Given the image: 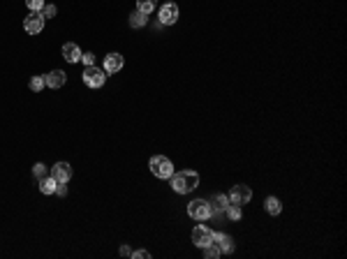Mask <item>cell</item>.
Masks as SVG:
<instances>
[{
	"label": "cell",
	"instance_id": "23",
	"mask_svg": "<svg viewBox=\"0 0 347 259\" xmlns=\"http://www.w3.org/2000/svg\"><path fill=\"white\" fill-rule=\"evenodd\" d=\"M33 174H35L37 178H44V176H47V167H44L42 162H37L35 167H33Z\"/></svg>",
	"mask_w": 347,
	"mask_h": 259
},
{
	"label": "cell",
	"instance_id": "21",
	"mask_svg": "<svg viewBox=\"0 0 347 259\" xmlns=\"http://www.w3.org/2000/svg\"><path fill=\"white\" fill-rule=\"evenodd\" d=\"M30 91H35V93H40V91H42V88H44V86H47V84H44V77H33V79H30Z\"/></svg>",
	"mask_w": 347,
	"mask_h": 259
},
{
	"label": "cell",
	"instance_id": "24",
	"mask_svg": "<svg viewBox=\"0 0 347 259\" xmlns=\"http://www.w3.org/2000/svg\"><path fill=\"white\" fill-rule=\"evenodd\" d=\"M56 12H58V10H56V5H44L42 17L44 19H51V17H56Z\"/></svg>",
	"mask_w": 347,
	"mask_h": 259
},
{
	"label": "cell",
	"instance_id": "16",
	"mask_svg": "<svg viewBox=\"0 0 347 259\" xmlns=\"http://www.w3.org/2000/svg\"><path fill=\"white\" fill-rule=\"evenodd\" d=\"M146 24H148V17H146L144 12L134 10V12L130 14V26H132V28H144Z\"/></svg>",
	"mask_w": 347,
	"mask_h": 259
},
{
	"label": "cell",
	"instance_id": "17",
	"mask_svg": "<svg viewBox=\"0 0 347 259\" xmlns=\"http://www.w3.org/2000/svg\"><path fill=\"white\" fill-rule=\"evenodd\" d=\"M56 185H58V183H56L51 176H44V178H40V192H42V194H54L56 192Z\"/></svg>",
	"mask_w": 347,
	"mask_h": 259
},
{
	"label": "cell",
	"instance_id": "25",
	"mask_svg": "<svg viewBox=\"0 0 347 259\" xmlns=\"http://www.w3.org/2000/svg\"><path fill=\"white\" fill-rule=\"evenodd\" d=\"M81 61H84L86 65H95V56L93 54H81Z\"/></svg>",
	"mask_w": 347,
	"mask_h": 259
},
{
	"label": "cell",
	"instance_id": "13",
	"mask_svg": "<svg viewBox=\"0 0 347 259\" xmlns=\"http://www.w3.org/2000/svg\"><path fill=\"white\" fill-rule=\"evenodd\" d=\"M63 58H65L67 63H79L81 61V49L77 47L74 42H67V44H63Z\"/></svg>",
	"mask_w": 347,
	"mask_h": 259
},
{
	"label": "cell",
	"instance_id": "1",
	"mask_svg": "<svg viewBox=\"0 0 347 259\" xmlns=\"http://www.w3.org/2000/svg\"><path fill=\"white\" fill-rule=\"evenodd\" d=\"M169 181H171V187L179 194H188V192H192V190L199 185V174H197V171H192V169L179 171V174L173 171V176L169 178Z\"/></svg>",
	"mask_w": 347,
	"mask_h": 259
},
{
	"label": "cell",
	"instance_id": "4",
	"mask_svg": "<svg viewBox=\"0 0 347 259\" xmlns=\"http://www.w3.org/2000/svg\"><path fill=\"white\" fill-rule=\"evenodd\" d=\"M104 81H107V72H104V70H100V67H95V65H86L84 84L88 86V88H102Z\"/></svg>",
	"mask_w": 347,
	"mask_h": 259
},
{
	"label": "cell",
	"instance_id": "5",
	"mask_svg": "<svg viewBox=\"0 0 347 259\" xmlns=\"http://www.w3.org/2000/svg\"><path fill=\"white\" fill-rule=\"evenodd\" d=\"M24 28H26L28 35H37V33H42V28H44L42 12H30L28 17H26V21H24Z\"/></svg>",
	"mask_w": 347,
	"mask_h": 259
},
{
	"label": "cell",
	"instance_id": "19",
	"mask_svg": "<svg viewBox=\"0 0 347 259\" xmlns=\"http://www.w3.org/2000/svg\"><path fill=\"white\" fill-rule=\"evenodd\" d=\"M155 5H157V0H137V10L139 12H144L146 17L155 10Z\"/></svg>",
	"mask_w": 347,
	"mask_h": 259
},
{
	"label": "cell",
	"instance_id": "14",
	"mask_svg": "<svg viewBox=\"0 0 347 259\" xmlns=\"http://www.w3.org/2000/svg\"><path fill=\"white\" fill-rule=\"evenodd\" d=\"M209 204H211V208H213V215H222V213H225V208H227L232 201H229L227 194H216V197L211 199Z\"/></svg>",
	"mask_w": 347,
	"mask_h": 259
},
{
	"label": "cell",
	"instance_id": "8",
	"mask_svg": "<svg viewBox=\"0 0 347 259\" xmlns=\"http://www.w3.org/2000/svg\"><path fill=\"white\" fill-rule=\"evenodd\" d=\"M179 21V5L176 3H167L160 10V24L162 26H173Z\"/></svg>",
	"mask_w": 347,
	"mask_h": 259
},
{
	"label": "cell",
	"instance_id": "26",
	"mask_svg": "<svg viewBox=\"0 0 347 259\" xmlns=\"http://www.w3.org/2000/svg\"><path fill=\"white\" fill-rule=\"evenodd\" d=\"M132 257H137V259H150V252H148V250H137V252H132Z\"/></svg>",
	"mask_w": 347,
	"mask_h": 259
},
{
	"label": "cell",
	"instance_id": "28",
	"mask_svg": "<svg viewBox=\"0 0 347 259\" xmlns=\"http://www.w3.org/2000/svg\"><path fill=\"white\" fill-rule=\"evenodd\" d=\"M120 254H132V252H130V247L123 245V247H120Z\"/></svg>",
	"mask_w": 347,
	"mask_h": 259
},
{
	"label": "cell",
	"instance_id": "7",
	"mask_svg": "<svg viewBox=\"0 0 347 259\" xmlns=\"http://www.w3.org/2000/svg\"><path fill=\"white\" fill-rule=\"evenodd\" d=\"M192 243H195L197 247L209 245V243H213V231H211L209 227H204V224H199V227L192 229Z\"/></svg>",
	"mask_w": 347,
	"mask_h": 259
},
{
	"label": "cell",
	"instance_id": "11",
	"mask_svg": "<svg viewBox=\"0 0 347 259\" xmlns=\"http://www.w3.org/2000/svg\"><path fill=\"white\" fill-rule=\"evenodd\" d=\"M107 74H116L123 70V56L120 54H109L107 58H104V67H102Z\"/></svg>",
	"mask_w": 347,
	"mask_h": 259
},
{
	"label": "cell",
	"instance_id": "9",
	"mask_svg": "<svg viewBox=\"0 0 347 259\" xmlns=\"http://www.w3.org/2000/svg\"><path fill=\"white\" fill-rule=\"evenodd\" d=\"M51 178H54L56 183H67L72 178V167L67 162H56L54 167H51Z\"/></svg>",
	"mask_w": 347,
	"mask_h": 259
},
{
	"label": "cell",
	"instance_id": "27",
	"mask_svg": "<svg viewBox=\"0 0 347 259\" xmlns=\"http://www.w3.org/2000/svg\"><path fill=\"white\" fill-rule=\"evenodd\" d=\"M56 192H58L60 197H65V194H67V187H65V183H58V185H56Z\"/></svg>",
	"mask_w": 347,
	"mask_h": 259
},
{
	"label": "cell",
	"instance_id": "10",
	"mask_svg": "<svg viewBox=\"0 0 347 259\" xmlns=\"http://www.w3.org/2000/svg\"><path fill=\"white\" fill-rule=\"evenodd\" d=\"M67 81V74L63 72V70H54V72L44 74V84L49 86V88H63Z\"/></svg>",
	"mask_w": 347,
	"mask_h": 259
},
{
	"label": "cell",
	"instance_id": "20",
	"mask_svg": "<svg viewBox=\"0 0 347 259\" xmlns=\"http://www.w3.org/2000/svg\"><path fill=\"white\" fill-rule=\"evenodd\" d=\"M202 250H204V257H209V259H216V257H220L222 254L220 247H218L216 243H209V245H204Z\"/></svg>",
	"mask_w": 347,
	"mask_h": 259
},
{
	"label": "cell",
	"instance_id": "6",
	"mask_svg": "<svg viewBox=\"0 0 347 259\" xmlns=\"http://www.w3.org/2000/svg\"><path fill=\"white\" fill-rule=\"evenodd\" d=\"M227 197H229V201H232V204L243 206V204H248V201L252 199V190L248 185H234L232 192H229Z\"/></svg>",
	"mask_w": 347,
	"mask_h": 259
},
{
	"label": "cell",
	"instance_id": "18",
	"mask_svg": "<svg viewBox=\"0 0 347 259\" xmlns=\"http://www.w3.org/2000/svg\"><path fill=\"white\" fill-rule=\"evenodd\" d=\"M225 215H227L229 220H232V222H239L243 213H241V206H239V204H229L227 208H225Z\"/></svg>",
	"mask_w": 347,
	"mask_h": 259
},
{
	"label": "cell",
	"instance_id": "2",
	"mask_svg": "<svg viewBox=\"0 0 347 259\" xmlns=\"http://www.w3.org/2000/svg\"><path fill=\"white\" fill-rule=\"evenodd\" d=\"M148 167H150V174L155 176V178H164V181H167V178L173 176V164H171V160L164 155H153Z\"/></svg>",
	"mask_w": 347,
	"mask_h": 259
},
{
	"label": "cell",
	"instance_id": "3",
	"mask_svg": "<svg viewBox=\"0 0 347 259\" xmlns=\"http://www.w3.org/2000/svg\"><path fill=\"white\" fill-rule=\"evenodd\" d=\"M188 215L192 217V220H209L211 215H213V208H211L209 201H204V199H195V201H190L188 204Z\"/></svg>",
	"mask_w": 347,
	"mask_h": 259
},
{
	"label": "cell",
	"instance_id": "12",
	"mask_svg": "<svg viewBox=\"0 0 347 259\" xmlns=\"http://www.w3.org/2000/svg\"><path fill=\"white\" fill-rule=\"evenodd\" d=\"M213 243H216L218 247H220V252L225 254H232L234 252V238L229 234H213Z\"/></svg>",
	"mask_w": 347,
	"mask_h": 259
},
{
	"label": "cell",
	"instance_id": "15",
	"mask_svg": "<svg viewBox=\"0 0 347 259\" xmlns=\"http://www.w3.org/2000/svg\"><path fill=\"white\" fill-rule=\"evenodd\" d=\"M264 208H266V213L269 215H278V213L282 211V204L278 197H266V201H264Z\"/></svg>",
	"mask_w": 347,
	"mask_h": 259
},
{
	"label": "cell",
	"instance_id": "22",
	"mask_svg": "<svg viewBox=\"0 0 347 259\" xmlns=\"http://www.w3.org/2000/svg\"><path fill=\"white\" fill-rule=\"evenodd\" d=\"M26 5L30 7V12H42L47 3L44 0H26Z\"/></svg>",
	"mask_w": 347,
	"mask_h": 259
}]
</instances>
